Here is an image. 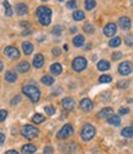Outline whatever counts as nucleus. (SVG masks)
I'll list each match as a JSON object with an SVG mask.
<instances>
[{"mask_svg": "<svg viewBox=\"0 0 133 154\" xmlns=\"http://www.w3.org/2000/svg\"><path fill=\"white\" fill-rule=\"evenodd\" d=\"M36 15L38 17V21L43 26L51 23V19H52V10L47 6H38L36 10Z\"/></svg>", "mask_w": 133, "mask_h": 154, "instance_id": "1", "label": "nucleus"}, {"mask_svg": "<svg viewBox=\"0 0 133 154\" xmlns=\"http://www.w3.org/2000/svg\"><path fill=\"white\" fill-rule=\"evenodd\" d=\"M22 93L27 96L32 102H37L39 99H41V91L39 89L33 86V85H26L22 88Z\"/></svg>", "mask_w": 133, "mask_h": 154, "instance_id": "2", "label": "nucleus"}, {"mask_svg": "<svg viewBox=\"0 0 133 154\" xmlns=\"http://www.w3.org/2000/svg\"><path fill=\"white\" fill-rule=\"evenodd\" d=\"M21 134L25 138H27V139H33L39 134V131L37 130L36 127H33L32 125H25L21 128Z\"/></svg>", "mask_w": 133, "mask_h": 154, "instance_id": "3", "label": "nucleus"}, {"mask_svg": "<svg viewBox=\"0 0 133 154\" xmlns=\"http://www.w3.org/2000/svg\"><path fill=\"white\" fill-rule=\"evenodd\" d=\"M95 133H96L95 128H94V126H91V125H85V126L82 128V132H80L82 138H83L84 140H90V139H92V138H94V136H95Z\"/></svg>", "mask_w": 133, "mask_h": 154, "instance_id": "4", "label": "nucleus"}, {"mask_svg": "<svg viewBox=\"0 0 133 154\" xmlns=\"http://www.w3.org/2000/svg\"><path fill=\"white\" fill-rule=\"evenodd\" d=\"M73 133H74V128H73V126L69 125V123H66V125H64V126L60 128V131L58 132L57 137H58L59 139H66V138L72 137Z\"/></svg>", "mask_w": 133, "mask_h": 154, "instance_id": "5", "label": "nucleus"}, {"mask_svg": "<svg viewBox=\"0 0 133 154\" xmlns=\"http://www.w3.org/2000/svg\"><path fill=\"white\" fill-rule=\"evenodd\" d=\"M72 66H73V69H74L75 72H82V70H84V69L86 68L88 60H86L84 57H76V58L73 60Z\"/></svg>", "mask_w": 133, "mask_h": 154, "instance_id": "6", "label": "nucleus"}, {"mask_svg": "<svg viewBox=\"0 0 133 154\" xmlns=\"http://www.w3.org/2000/svg\"><path fill=\"white\" fill-rule=\"evenodd\" d=\"M4 53L8 58L10 59H19L20 58V52H19V49L14 46H8L5 49H4Z\"/></svg>", "mask_w": 133, "mask_h": 154, "instance_id": "7", "label": "nucleus"}, {"mask_svg": "<svg viewBox=\"0 0 133 154\" xmlns=\"http://www.w3.org/2000/svg\"><path fill=\"white\" fill-rule=\"evenodd\" d=\"M132 70H133V66H132V63L128 62V60L122 62L118 66V73L121 75H128V74L132 73Z\"/></svg>", "mask_w": 133, "mask_h": 154, "instance_id": "8", "label": "nucleus"}, {"mask_svg": "<svg viewBox=\"0 0 133 154\" xmlns=\"http://www.w3.org/2000/svg\"><path fill=\"white\" fill-rule=\"evenodd\" d=\"M116 31H117V26H116L115 23L110 22V23H107V25L105 26V29H104V35L107 36V37H112V36H115Z\"/></svg>", "mask_w": 133, "mask_h": 154, "instance_id": "9", "label": "nucleus"}, {"mask_svg": "<svg viewBox=\"0 0 133 154\" xmlns=\"http://www.w3.org/2000/svg\"><path fill=\"white\" fill-rule=\"evenodd\" d=\"M62 106L65 111H72L75 106V101L72 97H65L62 100Z\"/></svg>", "mask_w": 133, "mask_h": 154, "instance_id": "10", "label": "nucleus"}, {"mask_svg": "<svg viewBox=\"0 0 133 154\" xmlns=\"http://www.w3.org/2000/svg\"><path fill=\"white\" fill-rule=\"evenodd\" d=\"M118 26L122 30H129L131 29V20L127 16H122L118 19Z\"/></svg>", "mask_w": 133, "mask_h": 154, "instance_id": "11", "label": "nucleus"}, {"mask_svg": "<svg viewBox=\"0 0 133 154\" xmlns=\"http://www.w3.org/2000/svg\"><path fill=\"white\" fill-rule=\"evenodd\" d=\"M92 107H94V104H92V101L90 99L85 97L80 101V109L83 111H90V110H92Z\"/></svg>", "mask_w": 133, "mask_h": 154, "instance_id": "12", "label": "nucleus"}, {"mask_svg": "<svg viewBox=\"0 0 133 154\" xmlns=\"http://www.w3.org/2000/svg\"><path fill=\"white\" fill-rule=\"evenodd\" d=\"M112 115H113V110L111 107H105L99 112L97 116H99V119H109Z\"/></svg>", "mask_w": 133, "mask_h": 154, "instance_id": "13", "label": "nucleus"}, {"mask_svg": "<svg viewBox=\"0 0 133 154\" xmlns=\"http://www.w3.org/2000/svg\"><path fill=\"white\" fill-rule=\"evenodd\" d=\"M43 63H45V57H43L41 53H38V54L35 56L33 62H32V64H33L35 68H41V67L43 66Z\"/></svg>", "mask_w": 133, "mask_h": 154, "instance_id": "14", "label": "nucleus"}, {"mask_svg": "<svg viewBox=\"0 0 133 154\" xmlns=\"http://www.w3.org/2000/svg\"><path fill=\"white\" fill-rule=\"evenodd\" d=\"M16 12H17V15H20V16L26 15V14L29 12V8H27V5H26V4H22V3H19V4L16 5Z\"/></svg>", "mask_w": 133, "mask_h": 154, "instance_id": "15", "label": "nucleus"}, {"mask_svg": "<svg viewBox=\"0 0 133 154\" xmlns=\"http://www.w3.org/2000/svg\"><path fill=\"white\" fill-rule=\"evenodd\" d=\"M37 150V147L35 144H25L22 148H21V152L22 154H32Z\"/></svg>", "mask_w": 133, "mask_h": 154, "instance_id": "16", "label": "nucleus"}, {"mask_svg": "<svg viewBox=\"0 0 133 154\" xmlns=\"http://www.w3.org/2000/svg\"><path fill=\"white\" fill-rule=\"evenodd\" d=\"M22 51L26 56H29L33 52V45L31 42H23L22 43Z\"/></svg>", "mask_w": 133, "mask_h": 154, "instance_id": "17", "label": "nucleus"}, {"mask_svg": "<svg viewBox=\"0 0 133 154\" xmlns=\"http://www.w3.org/2000/svg\"><path fill=\"white\" fill-rule=\"evenodd\" d=\"M49 70L53 75H59L62 73V66L59 63H53L51 66V68H49Z\"/></svg>", "mask_w": 133, "mask_h": 154, "instance_id": "18", "label": "nucleus"}, {"mask_svg": "<svg viewBox=\"0 0 133 154\" xmlns=\"http://www.w3.org/2000/svg\"><path fill=\"white\" fill-rule=\"evenodd\" d=\"M107 122H109V125H112V126H119L121 125V119H119L118 115L113 113L111 117L107 119Z\"/></svg>", "mask_w": 133, "mask_h": 154, "instance_id": "19", "label": "nucleus"}, {"mask_svg": "<svg viewBox=\"0 0 133 154\" xmlns=\"http://www.w3.org/2000/svg\"><path fill=\"white\" fill-rule=\"evenodd\" d=\"M97 69L100 70V72H105V70H109L110 69V62H107V60H100L99 63H97Z\"/></svg>", "mask_w": 133, "mask_h": 154, "instance_id": "20", "label": "nucleus"}, {"mask_svg": "<svg viewBox=\"0 0 133 154\" xmlns=\"http://www.w3.org/2000/svg\"><path fill=\"white\" fill-rule=\"evenodd\" d=\"M30 63L29 62H21V63H19V66H17V72H20V73H26V72H29V69H30Z\"/></svg>", "mask_w": 133, "mask_h": 154, "instance_id": "21", "label": "nucleus"}, {"mask_svg": "<svg viewBox=\"0 0 133 154\" xmlns=\"http://www.w3.org/2000/svg\"><path fill=\"white\" fill-rule=\"evenodd\" d=\"M5 79H6V82H9V83H15L16 79H17V75H16V73L9 70V72H6V74H5Z\"/></svg>", "mask_w": 133, "mask_h": 154, "instance_id": "22", "label": "nucleus"}, {"mask_svg": "<svg viewBox=\"0 0 133 154\" xmlns=\"http://www.w3.org/2000/svg\"><path fill=\"white\" fill-rule=\"evenodd\" d=\"M73 45H74L75 47H82V46L84 45V36H82V35L75 36V37L73 38Z\"/></svg>", "mask_w": 133, "mask_h": 154, "instance_id": "23", "label": "nucleus"}, {"mask_svg": "<svg viewBox=\"0 0 133 154\" xmlns=\"http://www.w3.org/2000/svg\"><path fill=\"white\" fill-rule=\"evenodd\" d=\"M73 19H74L75 21H82V20L85 19V14H84L82 10H76L74 14H73Z\"/></svg>", "mask_w": 133, "mask_h": 154, "instance_id": "24", "label": "nucleus"}, {"mask_svg": "<svg viewBox=\"0 0 133 154\" xmlns=\"http://www.w3.org/2000/svg\"><path fill=\"white\" fill-rule=\"evenodd\" d=\"M41 82L45 85H52L53 83H54V79H53V76H51V75H43Z\"/></svg>", "mask_w": 133, "mask_h": 154, "instance_id": "25", "label": "nucleus"}, {"mask_svg": "<svg viewBox=\"0 0 133 154\" xmlns=\"http://www.w3.org/2000/svg\"><path fill=\"white\" fill-rule=\"evenodd\" d=\"M121 38L119 37H115V38H111L110 40V42H109V46L110 47H112V48H116V47H118L119 45H121Z\"/></svg>", "mask_w": 133, "mask_h": 154, "instance_id": "26", "label": "nucleus"}, {"mask_svg": "<svg viewBox=\"0 0 133 154\" xmlns=\"http://www.w3.org/2000/svg\"><path fill=\"white\" fill-rule=\"evenodd\" d=\"M121 134H122L123 137H132V136H133V128H132V127H126V128H123L122 132H121Z\"/></svg>", "mask_w": 133, "mask_h": 154, "instance_id": "27", "label": "nucleus"}, {"mask_svg": "<svg viewBox=\"0 0 133 154\" xmlns=\"http://www.w3.org/2000/svg\"><path fill=\"white\" fill-rule=\"evenodd\" d=\"M95 6H96L95 0H85V9L86 10H92Z\"/></svg>", "mask_w": 133, "mask_h": 154, "instance_id": "28", "label": "nucleus"}, {"mask_svg": "<svg viewBox=\"0 0 133 154\" xmlns=\"http://www.w3.org/2000/svg\"><path fill=\"white\" fill-rule=\"evenodd\" d=\"M32 121H33L36 125H38V123H42V122L45 121V116H42V115H39V113H36L35 116L32 117Z\"/></svg>", "mask_w": 133, "mask_h": 154, "instance_id": "29", "label": "nucleus"}, {"mask_svg": "<svg viewBox=\"0 0 133 154\" xmlns=\"http://www.w3.org/2000/svg\"><path fill=\"white\" fill-rule=\"evenodd\" d=\"M45 112H46V115H48V116H52V115L56 113V109H54V106L48 105L45 107Z\"/></svg>", "mask_w": 133, "mask_h": 154, "instance_id": "30", "label": "nucleus"}, {"mask_svg": "<svg viewBox=\"0 0 133 154\" xmlns=\"http://www.w3.org/2000/svg\"><path fill=\"white\" fill-rule=\"evenodd\" d=\"M4 6H5V15L6 16H11L12 15V9H11V6H10V4H9V2H4Z\"/></svg>", "mask_w": 133, "mask_h": 154, "instance_id": "31", "label": "nucleus"}, {"mask_svg": "<svg viewBox=\"0 0 133 154\" xmlns=\"http://www.w3.org/2000/svg\"><path fill=\"white\" fill-rule=\"evenodd\" d=\"M62 31H63V27L60 26V25H58V26H56L54 29L52 30V33L54 35V36H57V37H59L62 35Z\"/></svg>", "mask_w": 133, "mask_h": 154, "instance_id": "32", "label": "nucleus"}, {"mask_svg": "<svg viewBox=\"0 0 133 154\" xmlns=\"http://www.w3.org/2000/svg\"><path fill=\"white\" fill-rule=\"evenodd\" d=\"M83 30L86 33H92V32H94V26H92L91 23H85L84 26H83Z\"/></svg>", "mask_w": 133, "mask_h": 154, "instance_id": "33", "label": "nucleus"}, {"mask_svg": "<svg viewBox=\"0 0 133 154\" xmlns=\"http://www.w3.org/2000/svg\"><path fill=\"white\" fill-rule=\"evenodd\" d=\"M99 82L100 83H110V82H112V78H111V75H101Z\"/></svg>", "mask_w": 133, "mask_h": 154, "instance_id": "34", "label": "nucleus"}, {"mask_svg": "<svg viewBox=\"0 0 133 154\" xmlns=\"http://www.w3.org/2000/svg\"><path fill=\"white\" fill-rule=\"evenodd\" d=\"M125 43L127 45V46H132L133 45V36L132 35H127L126 37H125Z\"/></svg>", "mask_w": 133, "mask_h": 154, "instance_id": "35", "label": "nucleus"}, {"mask_svg": "<svg viewBox=\"0 0 133 154\" xmlns=\"http://www.w3.org/2000/svg\"><path fill=\"white\" fill-rule=\"evenodd\" d=\"M128 84H129L128 80H121V82H118V83H117V88H119V89H125V88L128 86Z\"/></svg>", "mask_w": 133, "mask_h": 154, "instance_id": "36", "label": "nucleus"}, {"mask_svg": "<svg viewBox=\"0 0 133 154\" xmlns=\"http://www.w3.org/2000/svg\"><path fill=\"white\" fill-rule=\"evenodd\" d=\"M8 117V111L6 110H0V122L5 121Z\"/></svg>", "mask_w": 133, "mask_h": 154, "instance_id": "37", "label": "nucleus"}, {"mask_svg": "<svg viewBox=\"0 0 133 154\" xmlns=\"http://www.w3.org/2000/svg\"><path fill=\"white\" fill-rule=\"evenodd\" d=\"M66 8L68 9H75L76 8V2L75 0H69V2L66 3Z\"/></svg>", "mask_w": 133, "mask_h": 154, "instance_id": "38", "label": "nucleus"}, {"mask_svg": "<svg viewBox=\"0 0 133 154\" xmlns=\"http://www.w3.org/2000/svg\"><path fill=\"white\" fill-rule=\"evenodd\" d=\"M20 101H21V96L20 95H16L14 99L11 100V105H16V104H19Z\"/></svg>", "mask_w": 133, "mask_h": 154, "instance_id": "39", "label": "nucleus"}, {"mask_svg": "<svg viewBox=\"0 0 133 154\" xmlns=\"http://www.w3.org/2000/svg\"><path fill=\"white\" fill-rule=\"evenodd\" d=\"M128 112H129V109L128 107H121V109L118 110V113L119 115H127Z\"/></svg>", "mask_w": 133, "mask_h": 154, "instance_id": "40", "label": "nucleus"}, {"mask_svg": "<svg viewBox=\"0 0 133 154\" xmlns=\"http://www.w3.org/2000/svg\"><path fill=\"white\" fill-rule=\"evenodd\" d=\"M121 57H122V53H121V52H115V53L112 54V59H113V60H117V59H119Z\"/></svg>", "mask_w": 133, "mask_h": 154, "instance_id": "41", "label": "nucleus"}, {"mask_svg": "<svg viewBox=\"0 0 133 154\" xmlns=\"http://www.w3.org/2000/svg\"><path fill=\"white\" fill-rule=\"evenodd\" d=\"M20 26L23 27V29H29L30 27V22L29 21H21L20 22Z\"/></svg>", "mask_w": 133, "mask_h": 154, "instance_id": "42", "label": "nucleus"}, {"mask_svg": "<svg viewBox=\"0 0 133 154\" xmlns=\"http://www.w3.org/2000/svg\"><path fill=\"white\" fill-rule=\"evenodd\" d=\"M43 154H53V148L52 147H46L43 149Z\"/></svg>", "mask_w": 133, "mask_h": 154, "instance_id": "43", "label": "nucleus"}, {"mask_svg": "<svg viewBox=\"0 0 133 154\" xmlns=\"http://www.w3.org/2000/svg\"><path fill=\"white\" fill-rule=\"evenodd\" d=\"M52 53L58 57V56H60V49L57 48V47H56V48H53V49H52Z\"/></svg>", "mask_w": 133, "mask_h": 154, "instance_id": "44", "label": "nucleus"}, {"mask_svg": "<svg viewBox=\"0 0 133 154\" xmlns=\"http://www.w3.org/2000/svg\"><path fill=\"white\" fill-rule=\"evenodd\" d=\"M4 142H5V134L0 132V146H3Z\"/></svg>", "mask_w": 133, "mask_h": 154, "instance_id": "45", "label": "nucleus"}, {"mask_svg": "<svg viewBox=\"0 0 133 154\" xmlns=\"http://www.w3.org/2000/svg\"><path fill=\"white\" fill-rule=\"evenodd\" d=\"M5 154H19V152H16V150H14V149H10V150H6Z\"/></svg>", "mask_w": 133, "mask_h": 154, "instance_id": "46", "label": "nucleus"}, {"mask_svg": "<svg viewBox=\"0 0 133 154\" xmlns=\"http://www.w3.org/2000/svg\"><path fill=\"white\" fill-rule=\"evenodd\" d=\"M30 33H31V31H30V30L23 31V32H22V36H27V35H30Z\"/></svg>", "mask_w": 133, "mask_h": 154, "instance_id": "47", "label": "nucleus"}, {"mask_svg": "<svg viewBox=\"0 0 133 154\" xmlns=\"http://www.w3.org/2000/svg\"><path fill=\"white\" fill-rule=\"evenodd\" d=\"M3 68H4V64H3V62H0V72L3 70Z\"/></svg>", "mask_w": 133, "mask_h": 154, "instance_id": "48", "label": "nucleus"}, {"mask_svg": "<svg viewBox=\"0 0 133 154\" xmlns=\"http://www.w3.org/2000/svg\"><path fill=\"white\" fill-rule=\"evenodd\" d=\"M63 49H64V51H68V46L64 45V46H63Z\"/></svg>", "mask_w": 133, "mask_h": 154, "instance_id": "49", "label": "nucleus"}, {"mask_svg": "<svg viewBox=\"0 0 133 154\" xmlns=\"http://www.w3.org/2000/svg\"><path fill=\"white\" fill-rule=\"evenodd\" d=\"M70 31H72V32H75V31H76V27H72V30H70Z\"/></svg>", "mask_w": 133, "mask_h": 154, "instance_id": "50", "label": "nucleus"}, {"mask_svg": "<svg viewBox=\"0 0 133 154\" xmlns=\"http://www.w3.org/2000/svg\"><path fill=\"white\" fill-rule=\"evenodd\" d=\"M42 2H48V0H42Z\"/></svg>", "mask_w": 133, "mask_h": 154, "instance_id": "51", "label": "nucleus"}, {"mask_svg": "<svg viewBox=\"0 0 133 154\" xmlns=\"http://www.w3.org/2000/svg\"><path fill=\"white\" fill-rule=\"evenodd\" d=\"M132 128H133V122H132Z\"/></svg>", "mask_w": 133, "mask_h": 154, "instance_id": "52", "label": "nucleus"}, {"mask_svg": "<svg viewBox=\"0 0 133 154\" xmlns=\"http://www.w3.org/2000/svg\"><path fill=\"white\" fill-rule=\"evenodd\" d=\"M132 5H133V0H132Z\"/></svg>", "mask_w": 133, "mask_h": 154, "instance_id": "53", "label": "nucleus"}, {"mask_svg": "<svg viewBox=\"0 0 133 154\" xmlns=\"http://www.w3.org/2000/svg\"><path fill=\"white\" fill-rule=\"evenodd\" d=\"M59 2H63V0H59Z\"/></svg>", "mask_w": 133, "mask_h": 154, "instance_id": "54", "label": "nucleus"}]
</instances>
